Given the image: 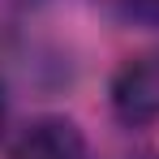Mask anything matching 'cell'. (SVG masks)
I'll list each match as a JSON object with an SVG mask.
<instances>
[{"label":"cell","instance_id":"6da1fadb","mask_svg":"<svg viewBox=\"0 0 159 159\" xmlns=\"http://www.w3.org/2000/svg\"><path fill=\"white\" fill-rule=\"evenodd\" d=\"M112 112L120 125H155L159 120V48L129 56L112 78Z\"/></svg>","mask_w":159,"mask_h":159},{"label":"cell","instance_id":"7a4b0ae2","mask_svg":"<svg viewBox=\"0 0 159 159\" xmlns=\"http://www.w3.org/2000/svg\"><path fill=\"white\" fill-rule=\"evenodd\" d=\"M13 159H90L86 133L69 116H39L13 142Z\"/></svg>","mask_w":159,"mask_h":159},{"label":"cell","instance_id":"3957f363","mask_svg":"<svg viewBox=\"0 0 159 159\" xmlns=\"http://www.w3.org/2000/svg\"><path fill=\"white\" fill-rule=\"evenodd\" d=\"M120 17L133 26L159 30V0H120Z\"/></svg>","mask_w":159,"mask_h":159},{"label":"cell","instance_id":"277c9868","mask_svg":"<svg viewBox=\"0 0 159 159\" xmlns=\"http://www.w3.org/2000/svg\"><path fill=\"white\" fill-rule=\"evenodd\" d=\"M0 133H4V86H0Z\"/></svg>","mask_w":159,"mask_h":159}]
</instances>
